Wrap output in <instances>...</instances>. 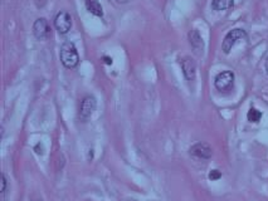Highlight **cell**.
Segmentation results:
<instances>
[{
    "mask_svg": "<svg viewBox=\"0 0 268 201\" xmlns=\"http://www.w3.org/2000/svg\"><path fill=\"white\" fill-rule=\"evenodd\" d=\"M60 62L66 68L73 69L78 66L79 63V56L77 52L76 45L72 42H66L62 44L60 50Z\"/></svg>",
    "mask_w": 268,
    "mask_h": 201,
    "instance_id": "6da1fadb",
    "label": "cell"
},
{
    "mask_svg": "<svg viewBox=\"0 0 268 201\" xmlns=\"http://www.w3.org/2000/svg\"><path fill=\"white\" fill-rule=\"evenodd\" d=\"M247 38V33L243 29H233L230 30L225 38H224L223 44H222V49L225 54L230 53L232 48L236 45V43H238L239 41H243Z\"/></svg>",
    "mask_w": 268,
    "mask_h": 201,
    "instance_id": "7a4b0ae2",
    "label": "cell"
},
{
    "mask_svg": "<svg viewBox=\"0 0 268 201\" xmlns=\"http://www.w3.org/2000/svg\"><path fill=\"white\" fill-rule=\"evenodd\" d=\"M96 107H97V100H96V98L93 97V96H86V97L81 100V104H79V119H82V121L89 119V117H91L92 115H93V112L96 111Z\"/></svg>",
    "mask_w": 268,
    "mask_h": 201,
    "instance_id": "3957f363",
    "label": "cell"
},
{
    "mask_svg": "<svg viewBox=\"0 0 268 201\" xmlns=\"http://www.w3.org/2000/svg\"><path fill=\"white\" fill-rule=\"evenodd\" d=\"M234 85V74L230 71H224L219 73L214 79V86L218 91L228 92L233 88Z\"/></svg>",
    "mask_w": 268,
    "mask_h": 201,
    "instance_id": "277c9868",
    "label": "cell"
},
{
    "mask_svg": "<svg viewBox=\"0 0 268 201\" xmlns=\"http://www.w3.org/2000/svg\"><path fill=\"white\" fill-rule=\"evenodd\" d=\"M54 27L60 34H67L72 28V18L67 12H60L54 18Z\"/></svg>",
    "mask_w": 268,
    "mask_h": 201,
    "instance_id": "5b68a950",
    "label": "cell"
},
{
    "mask_svg": "<svg viewBox=\"0 0 268 201\" xmlns=\"http://www.w3.org/2000/svg\"><path fill=\"white\" fill-rule=\"evenodd\" d=\"M189 152L194 158H196V160H209L211 157V155H213V151H211L210 146L207 144H203V142L192 146Z\"/></svg>",
    "mask_w": 268,
    "mask_h": 201,
    "instance_id": "8992f818",
    "label": "cell"
},
{
    "mask_svg": "<svg viewBox=\"0 0 268 201\" xmlns=\"http://www.w3.org/2000/svg\"><path fill=\"white\" fill-rule=\"evenodd\" d=\"M33 34L38 41H45L49 37L51 29H49L48 22L45 18H39L35 20L34 24H33Z\"/></svg>",
    "mask_w": 268,
    "mask_h": 201,
    "instance_id": "52a82bcc",
    "label": "cell"
},
{
    "mask_svg": "<svg viewBox=\"0 0 268 201\" xmlns=\"http://www.w3.org/2000/svg\"><path fill=\"white\" fill-rule=\"evenodd\" d=\"M180 66L183 69V73L188 81H193L195 78L196 74V66L195 62L190 58V57H184L183 59H180Z\"/></svg>",
    "mask_w": 268,
    "mask_h": 201,
    "instance_id": "ba28073f",
    "label": "cell"
},
{
    "mask_svg": "<svg viewBox=\"0 0 268 201\" xmlns=\"http://www.w3.org/2000/svg\"><path fill=\"white\" fill-rule=\"evenodd\" d=\"M189 42L195 53H202L203 49H204V42H203L200 33L196 29H193L189 33Z\"/></svg>",
    "mask_w": 268,
    "mask_h": 201,
    "instance_id": "9c48e42d",
    "label": "cell"
},
{
    "mask_svg": "<svg viewBox=\"0 0 268 201\" xmlns=\"http://www.w3.org/2000/svg\"><path fill=\"white\" fill-rule=\"evenodd\" d=\"M86 9L89 10L91 14H93L95 16L98 18H102L104 16V9H102V5L100 4L98 0H86Z\"/></svg>",
    "mask_w": 268,
    "mask_h": 201,
    "instance_id": "30bf717a",
    "label": "cell"
},
{
    "mask_svg": "<svg viewBox=\"0 0 268 201\" xmlns=\"http://www.w3.org/2000/svg\"><path fill=\"white\" fill-rule=\"evenodd\" d=\"M234 4V0H213L211 6L214 10H227L232 8Z\"/></svg>",
    "mask_w": 268,
    "mask_h": 201,
    "instance_id": "8fae6325",
    "label": "cell"
},
{
    "mask_svg": "<svg viewBox=\"0 0 268 201\" xmlns=\"http://www.w3.org/2000/svg\"><path fill=\"white\" fill-rule=\"evenodd\" d=\"M247 118H248L249 122H253V123H257L261 121L262 118V112L258 110H255V108H251V110L248 111V115H247Z\"/></svg>",
    "mask_w": 268,
    "mask_h": 201,
    "instance_id": "7c38bea8",
    "label": "cell"
},
{
    "mask_svg": "<svg viewBox=\"0 0 268 201\" xmlns=\"http://www.w3.org/2000/svg\"><path fill=\"white\" fill-rule=\"evenodd\" d=\"M221 177H222V173L221 171H218V170H211L210 173H209V179L213 180V181L221 179Z\"/></svg>",
    "mask_w": 268,
    "mask_h": 201,
    "instance_id": "4fadbf2b",
    "label": "cell"
},
{
    "mask_svg": "<svg viewBox=\"0 0 268 201\" xmlns=\"http://www.w3.org/2000/svg\"><path fill=\"white\" fill-rule=\"evenodd\" d=\"M8 180H7V176L1 175V194H5L7 192V184H8Z\"/></svg>",
    "mask_w": 268,
    "mask_h": 201,
    "instance_id": "5bb4252c",
    "label": "cell"
},
{
    "mask_svg": "<svg viewBox=\"0 0 268 201\" xmlns=\"http://www.w3.org/2000/svg\"><path fill=\"white\" fill-rule=\"evenodd\" d=\"M104 60L106 64H112V58H110V57H104Z\"/></svg>",
    "mask_w": 268,
    "mask_h": 201,
    "instance_id": "9a60e30c",
    "label": "cell"
},
{
    "mask_svg": "<svg viewBox=\"0 0 268 201\" xmlns=\"http://www.w3.org/2000/svg\"><path fill=\"white\" fill-rule=\"evenodd\" d=\"M117 3H120V4H125V3H129V0H116Z\"/></svg>",
    "mask_w": 268,
    "mask_h": 201,
    "instance_id": "2e32d148",
    "label": "cell"
},
{
    "mask_svg": "<svg viewBox=\"0 0 268 201\" xmlns=\"http://www.w3.org/2000/svg\"><path fill=\"white\" fill-rule=\"evenodd\" d=\"M266 72H267V74H268V58H267V60H266Z\"/></svg>",
    "mask_w": 268,
    "mask_h": 201,
    "instance_id": "e0dca14e",
    "label": "cell"
}]
</instances>
